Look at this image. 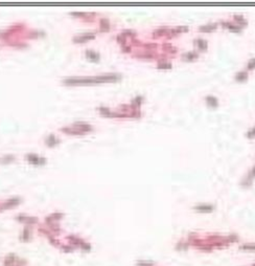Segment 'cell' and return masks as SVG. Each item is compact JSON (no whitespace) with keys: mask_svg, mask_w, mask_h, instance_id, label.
I'll return each mask as SVG.
<instances>
[{"mask_svg":"<svg viewBox=\"0 0 255 266\" xmlns=\"http://www.w3.org/2000/svg\"><path fill=\"white\" fill-rule=\"evenodd\" d=\"M217 26H218V25L215 24V23H213V24H207V25H204V26H201V27H200V30H205V32H210V30L217 28Z\"/></svg>","mask_w":255,"mask_h":266,"instance_id":"277c9868","label":"cell"},{"mask_svg":"<svg viewBox=\"0 0 255 266\" xmlns=\"http://www.w3.org/2000/svg\"><path fill=\"white\" fill-rule=\"evenodd\" d=\"M247 79H248V74L246 71H241L239 74H236L235 75V80L238 81V82H244Z\"/></svg>","mask_w":255,"mask_h":266,"instance_id":"3957f363","label":"cell"},{"mask_svg":"<svg viewBox=\"0 0 255 266\" xmlns=\"http://www.w3.org/2000/svg\"><path fill=\"white\" fill-rule=\"evenodd\" d=\"M206 103H207L208 106L212 107V108H214V107H218V99L214 98V96H211V95H209V96H207V98H206Z\"/></svg>","mask_w":255,"mask_h":266,"instance_id":"6da1fadb","label":"cell"},{"mask_svg":"<svg viewBox=\"0 0 255 266\" xmlns=\"http://www.w3.org/2000/svg\"><path fill=\"white\" fill-rule=\"evenodd\" d=\"M247 136L250 137V139H251V137H254V136H255V127L252 128V129L250 130L248 133H247Z\"/></svg>","mask_w":255,"mask_h":266,"instance_id":"52a82bcc","label":"cell"},{"mask_svg":"<svg viewBox=\"0 0 255 266\" xmlns=\"http://www.w3.org/2000/svg\"><path fill=\"white\" fill-rule=\"evenodd\" d=\"M198 58V54L196 53H186L183 54L184 60H194Z\"/></svg>","mask_w":255,"mask_h":266,"instance_id":"5b68a950","label":"cell"},{"mask_svg":"<svg viewBox=\"0 0 255 266\" xmlns=\"http://www.w3.org/2000/svg\"><path fill=\"white\" fill-rule=\"evenodd\" d=\"M196 44H197L198 48L201 49V50H205V49L207 48V42L205 40H203V39H198V40H196Z\"/></svg>","mask_w":255,"mask_h":266,"instance_id":"7a4b0ae2","label":"cell"},{"mask_svg":"<svg viewBox=\"0 0 255 266\" xmlns=\"http://www.w3.org/2000/svg\"><path fill=\"white\" fill-rule=\"evenodd\" d=\"M248 68L249 69H253L255 68V59H251L248 63Z\"/></svg>","mask_w":255,"mask_h":266,"instance_id":"8992f818","label":"cell"}]
</instances>
